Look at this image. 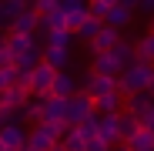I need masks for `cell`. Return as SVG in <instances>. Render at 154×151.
I'll return each mask as SVG.
<instances>
[{"label":"cell","instance_id":"cell-1","mask_svg":"<svg viewBox=\"0 0 154 151\" xmlns=\"http://www.w3.org/2000/svg\"><path fill=\"white\" fill-rule=\"evenodd\" d=\"M151 74H154V64L147 61H134L127 64L121 74H117V91L127 97V94H137V91H147L151 87Z\"/></svg>","mask_w":154,"mask_h":151},{"label":"cell","instance_id":"cell-2","mask_svg":"<svg viewBox=\"0 0 154 151\" xmlns=\"http://www.w3.org/2000/svg\"><path fill=\"white\" fill-rule=\"evenodd\" d=\"M54 74H57V67H54V64H47V61H37V64L30 67L27 91H30L34 97H47V94H50V84H54Z\"/></svg>","mask_w":154,"mask_h":151},{"label":"cell","instance_id":"cell-3","mask_svg":"<svg viewBox=\"0 0 154 151\" xmlns=\"http://www.w3.org/2000/svg\"><path fill=\"white\" fill-rule=\"evenodd\" d=\"M87 118H94V97L91 94H70L67 97V111H64V124L67 128H74V124H81V121H87Z\"/></svg>","mask_w":154,"mask_h":151},{"label":"cell","instance_id":"cell-4","mask_svg":"<svg viewBox=\"0 0 154 151\" xmlns=\"http://www.w3.org/2000/svg\"><path fill=\"white\" fill-rule=\"evenodd\" d=\"M151 108H154V94H151V91H137V94H127V97H124V108H121V111H127L131 118H137V121L144 124L147 114H151Z\"/></svg>","mask_w":154,"mask_h":151},{"label":"cell","instance_id":"cell-5","mask_svg":"<svg viewBox=\"0 0 154 151\" xmlns=\"http://www.w3.org/2000/svg\"><path fill=\"white\" fill-rule=\"evenodd\" d=\"M117 114L121 111H94V131L104 138L107 144H117L121 134H117Z\"/></svg>","mask_w":154,"mask_h":151},{"label":"cell","instance_id":"cell-6","mask_svg":"<svg viewBox=\"0 0 154 151\" xmlns=\"http://www.w3.org/2000/svg\"><path fill=\"white\" fill-rule=\"evenodd\" d=\"M107 91H117V77L114 74H91V77L84 81V94H91V97H100V94H107Z\"/></svg>","mask_w":154,"mask_h":151},{"label":"cell","instance_id":"cell-7","mask_svg":"<svg viewBox=\"0 0 154 151\" xmlns=\"http://www.w3.org/2000/svg\"><path fill=\"white\" fill-rule=\"evenodd\" d=\"M0 144H4V151H17V148H23V144H27V134H23L20 121L4 124V128H0Z\"/></svg>","mask_w":154,"mask_h":151},{"label":"cell","instance_id":"cell-8","mask_svg":"<svg viewBox=\"0 0 154 151\" xmlns=\"http://www.w3.org/2000/svg\"><path fill=\"white\" fill-rule=\"evenodd\" d=\"M27 101H30V91H27V84H20V81L0 91V104H7V108H23Z\"/></svg>","mask_w":154,"mask_h":151},{"label":"cell","instance_id":"cell-9","mask_svg":"<svg viewBox=\"0 0 154 151\" xmlns=\"http://www.w3.org/2000/svg\"><path fill=\"white\" fill-rule=\"evenodd\" d=\"M124 148H131V151H154V131L147 124H137V131L124 141Z\"/></svg>","mask_w":154,"mask_h":151},{"label":"cell","instance_id":"cell-10","mask_svg":"<svg viewBox=\"0 0 154 151\" xmlns=\"http://www.w3.org/2000/svg\"><path fill=\"white\" fill-rule=\"evenodd\" d=\"M40 27V14L34 10V7H27V10H20L14 20H10V30H20V34H34Z\"/></svg>","mask_w":154,"mask_h":151},{"label":"cell","instance_id":"cell-11","mask_svg":"<svg viewBox=\"0 0 154 151\" xmlns=\"http://www.w3.org/2000/svg\"><path fill=\"white\" fill-rule=\"evenodd\" d=\"M104 24H111V27L124 30V27H131V24H134V10H131V7H124V4H114V7H107Z\"/></svg>","mask_w":154,"mask_h":151},{"label":"cell","instance_id":"cell-12","mask_svg":"<svg viewBox=\"0 0 154 151\" xmlns=\"http://www.w3.org/2000/svg\"><path fill=\"white\" fill-rule=\"evenodd\" d=\"M117 40H121V30L111 27V24H100V30L91 37V47H94V50H111Z\"/></svg>","mask_w":154,"mask_h":151},{"label":"cell","instance_id":"cell-13","mask_svg":"<svg viewBox=\"0 0 154 151\" xmlns=\"http://www.w3.org/2000/svg\"><path fill=\"white\" fill-rule=\"evenodd\" d=\"M40 104H44V121H64V111H67V97L47 94V97H40Z\"/></svg>","mask_w":154,"mask_h":151},{"label":"cell","instance_id":"cell-14","mask_svg":"<svg viewBox=\"0 0 154 151\" xmlns=\"http://www.w3.org/2000/svg\"><path fill=\"white\" fill-rule=\"evenodd\" d=\"M40 61H47V64H54L57 71H64V67L70 64V47H57V44H47V47L40 50Z\"/></svg>","mask_w":154,"mask_h":151},{"label":"cell","instance_id":"cell-15","mask_svg":"<svg viewBox=\"0 0 154 151\" xmlns=\"http://www.w3.org/2000/svg\"><path fill=\"white\" fill-rule=\"evenodd\" d=\"M37 40H34V34H20V30H7V50H10V57H17V54H23V50H30Z\"/></svg>","mask_w":154,"mask_h":151},{"label":"cell","instance_id":"cell-16","mask_svg":"<svg viewBox=\"0 0 154 151\" xmlns=\"http://www.w3.org/2000/svg\"><path fill=\"white\" fill-rule=\"evenodd\" d=\"M94 71H97V74H114V77H117L124 67L114 61L111 50H94Z\"/></svg>","mask_w":154,"mask_h":151},{"label":"cell","instance_id":"cell-17","mask_svg":"<svg viewBox=\"0 0 154 151\" xmlns=\"http://www.w3.org/2000/svg\"><path fill=\"white\" fill-rule=\"evenodd\" d=\"M27 7H30L27 0H0V30L10 27V20H14L20 10H27Z\"/></svg>","mask_w":154,"mask_h":151},{"label":"cell","instance_id":"cell-18","mask_svg":"<svg viewBox=\"0 0 154 151\" xmlns=\"http://www.w3.org/2000/svg\"><path fill=\"white\" fill-rule=\"evenodd\" d=\"M50 94H57V97H70V94H77V81L70 77V74L57 71V74H54V84H50Z\"/></svg>","mask_w":154,"mask_h":151},{"label":"cell","instance_id":"cell-19","mask_svg":"<svg viewBox=\"0 0 154 151\" xmlns=\"http://www.w3.org/2000/svg\"><path fill=\"white\" fill-rule=\"evenodd\" d=\"M121 108H124V94L121 91H107V94L94 97V111H121Z\"/></svg>","mask_w":154,"mask_h":151},{"label":"cell","instance_id":"cell-20","mask_svg":"<svg viewBox=\"0 0 154 151\" xmlns=\"http://www.w3.org/2000/svg\"><path fill=\"white\" fill-rule=\"evenodd\" d=\"M111 54H114V61H117L121 67H127V64H134V61H137L134 44H124V40H117V44L111 47Z\"/></svg>","mask_w":154,"mask_h":151},{"label":"cell","instance_id":"cell-21","mask_svg":"<svg viewBox=\"0 0 154 151\" xmlns=\"http://www.w3.org/2000/svg\"><path fill=\"white\" fill-rule=\"evenodd\" d=\"M17 114H20V121H27V124H40L44 121V104L40 101H27L23 108H17Z\"/></svg>","mask_w":154,"mask_h":151},{"label":"cell","instance_id":"cell-22","mask_svg":"<svg viewBox=\"0 0 154 151\" xmlns=\"http://www.w3.org/2000/svg\"><path fill=\"white\" fill-rule=\"evenodd\" d=\"M60 148H64V151H84V134H81V128H67L64 138H60Z\"/></svg>","mask_w":154,"mask_h":151},{"label":"cell","instance_id":"cell-23","mask_svg":"<svg viewBox=\"0 0 154 151\" xmlns=\"http://www.w3.org/2000/svg\"><path fill=\"white\" fill-rule=\"evenodd\" d=\"M137 118H131V114H127V111H121L117 114V134H121V141H127V138H131L134 131H137Z\"/></svg>","mask_w":154,"mask_h":151},{"label":"cell","instance_id":"cell-24","mask_svg":"<svg viewBox=\"0 0 154 151\" xmlns=\"http://www.w3.org/2000/svg\"><path fill=\"white\" fill-rule=\"evenodd\" d=\"M134 50H137V61H147V64H154V30H151L147 37H141Z\"/></svg>","mask_w":154,"mask_h":151},{"label":"cell","instance_id":"cell-25","mask_svg":"<svg viewBox=\"0 0 154 151\" xmlns=\"http://www.w3.org/2000/svg\"><path fill=\"white\" fill-rule=\"evenodd\" d=\"M100 24H104V20H100V17H91V14H87V20H84L81 27L74 30V37H84V40H91V37H94V34L100 30Z\"/></svg>","mask_w":154,"mask_h":151},{"label":"cell","instance_id":"cell-26","mask_svg":"<svg viewBox=\"0 0 154 151\" xmlns=\"http://www.w3.org/2000/svg\"><path fill=\"white\" fill-rule=\"evenodd\" d=\"M44 37H47V44H57V47H70V37H74V30H67V27H54V30H47Z\"/></svg>","mask_w":154,"mask_h":151},{"label":"cell","instance_id":"cell-27","mask_svg":"<svg viewBox=\"0 0 154 151\" xmlns=\"http://www.w3.org/2000/svg\"><path fill=\"white\" fill-rule=\"evenodd\" d=\"M87 20V7H77V10H67V30H77L81 24Z\"/></svg>","mask_w":154,"mask_h":151},{"label":"cell","instance_id":"cell-28","mask_svg":"<svg viewBox=\"0 0 154 151\" xmlns=\"http://www.w3.org/2000/svg\"><path fill=\"white\" fill-rule=\"evenodd\" d=\"M107 148H111V144H107V141H104V138H100V134H97V131H94V134H87V138H84V151H107Z\"/></svg>","mask_w":154,"mask_h":151},{"label":"cell","instance_id":"cell-29","mask_svg":"<svg viewBox=\"0 0 154 151\" xmlns=\"http://www.w3.org/2000/svg\"><path fill=\"white\" fill-rule=\"evenodd\" d=\"M10 84H17V67H14V64H10V67H0V91L10 87Z\"/></svg>","mask_w":154,"mask_h":151},{"label":"cell","instance_id":"cell-30","mask_svg":"<svg viewBox=\"0 0 154 151\" xmlns=\"http://www.w3.org/2000/svg\"><path fill=\"white\" fill-rule=\"evenodd\" d=\"M14 121H20L17 108H7V104H0V128H4V124H14Z\"/></svg>","mask_w":154,"mask_h":151},{"label":"cell","instance_id":"cell-31","mask_svg":"<svg viewBox=\"0 0 154 151\" xmlns=\"http://www.w3.org/2000/svg\"><path fill=\"white\" fill-rule=\"evenodd\" d=\"M37 14H47V10H54V7H60V0H34L30 4Z\"/></svg>","mask_w":154,"mask_h":151},{"label":"cell","instance_id":"cell-32","mask_svg":"<svg viewBox=\"0 0 154 151\" xmlns=\"http://www.w3.org/2000/svg\"><path fill=\"white\" fill-rule=\"evenodd\" d=\"M137 10H154V0H141V4H137Z\"/></svg>","mask_w":154,"mask_h":151},{"label":"cell","instance_id":"cell-33","mask_svg":"<svg viewBox=\"0 0 154 151\" xmlns=\"http://www.w3.org/2000/svg\"><path fill=\"white\" fill-rule=\"evenodd\" d=\"M117 4H124V7H131V10H137V4H141V0H117Z\"/></svg>","mask_w":154,"mask_h":151},{"label":"cell","instance_id":"cell-34","mask_svg":"<svg viewBox=\"0 0 154 151\" xmlns=\"http://www.w3.org/2000/svg\"><path fill=\"white\" fill-rule=\"evenodd\" d=\"M144 124H147V128L154 131V108H151V114H147V121H144Z\"/></svg>","mask_w":154,"mask_h":151},{"label":"cell","instance_id":"cell-35","mask_svg":"<svg viewBox=\"0 0 154 151\" xmlns=\"http://www.w3.org/2000/svg\"><path fill=\"white\" fill-rule=\"evenodd\" d=\"M20 151H40V148H34V144H23V148H20Z\"/></svg>","mask_w":154,"mask_h":151},{"label":"cell","instance_id":"cell-36","mask_svg":"<svg viewBox=\"0 0 154 151\" xmlns=\"http://www.w3.org/2000/svg\"><path fill=\"white\" fill-rule=\"evenodd\" d=\"M147 91H151V94H154V74H151V87H147Z\"/></svg>","mask_w":154,"mask_h":151},{"label":"cell","instance_id":"cell-37","mask_svg":"<svg viewBox=\"0 0 154 151\" xmlns=\"http://www.w3.org/2000/svg\"><path fill=\"white\" fill-rule=\"evenodd\" d=\"M104 4H107V7H114V4H117V0H104Z\"/></svg>","mask_w":154,"mask_h":151},{"label":"cell","instance_id":"cell-38","mask_svg":"<svg viewBox=\"0 0 154 151\" xmlns=\"http://www.w3.org/2000/svg\"><path fill=\"white\" fill-rule=\"evenodd\" d=\"M151 30H154V10H151Z\"/></svg>","mask_w":154,"mask_h":151},{"label":"cell","instance_id":"cell-39","mask_svg":"<svg viewBox=\"0 0 154 151\" xmlns=\"http://www.w3.org/2000/svg\"><path fill=\"white\" fill-rule=\"evenodd\" d=\"M107 151H124V148H107Z\"/></svg>","mask_w":154,"mask_h":151},{"label":"cell","instance_id":"cell-40","mask_svg":"<svg viewBox=\"0 0 154 151\" xmlns=\"http://www.w3.org/2000/svg\"><path fill=\"white\" fill-rule=\"evenodd\" d=\"M124 151H131V148H124Z\"/></svg>","mask_w":154,"mask_h":151}]
</instances>
